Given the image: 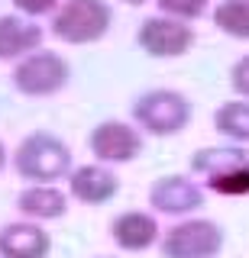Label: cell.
I'll return each mask as SVG.
<instances>
[{"mask_svg":"<svg viewBox=\"0 0 249 258\" xmlns=\"http://www.w3.org/2000/svg\"><path fill=\"white\" fill-rule=\"evenodd\" d=\"M191 171L204 177V184L223 197L249 194V149L243 145H211L191 158Z\"/></svg>","mask_w":249,"mask_h":258,"instance_id":"1","label":"cell"},{"mask_svg":"<svg viewBox=\"0 0 249 258\" xmlns=\"http://www.w3.org/2000/svg\"><path fill=\"white\" fill-rule=\"evenodd\" d=\"M13 168L23 181L49 184L71 171V149L52 133H29L13 152Z\"/></svg>","mask_w":249,"mask_h":258,"instance_id":"2","label":"cell"},{"mask_svg":"<svg viewBox=\"0 0 249 258\" xmlns=\"http://www.w3.org/2000/svg\"><path fill=\"white\" fill-rule=\"evenodd\" d=\"M133 119L139 129L149 136H178L184 126L191 123V100L181 91H168V87H156L136 97L133 103Z\"/></svg>","mask_w":249,"mask_h":258,"instance_id":"3","label":"cell"},{"mask_svg":"<svg viewBox=\"0 0 249 258\" xmlns=\"http://www.w3.org/2000/svg\"><path fill=\"white\" fill-rule=\"evenodd\" d=\"M114 10L107 0H65L52 20V36L68 45H87L107 36Z\"/></svg>","mask_w":249,"mask_h":258,"instance_id":"4","label":"cell"},{"mask_svg":"<svg viewBox=\"0 0 249 258\" xmlns=\"http://www.w3.org/2000/svg\"><path fill=\"white\" fill-rule=\"evenodd\" d=\"M10 81H13V87L26 97H52V94H59L62 87H68L71 64L62 58L59 52L36 48V52H29L26 58L17 61Z\"/></svg>","mask_w":249,"mask_h":258,"instance_id":"5","label":"cell"},{"mask_svg":"<svg viewBox=\"0 0 249 258\" xmlns=\"http://www.w3.org/2000/svg\"><path fill=\"white\" fill-rule=\"evenodd\" d=\"M227 232L214 220H181L162 236V258H217L223 252Z\"/></svg>","mask_w":249,"mask_h":258,"instance_id":"6","label":"cell"},{"mask_svg":"<svg viewBox=\"0 0 249 258\" xmlns=\"http://www.w3.org/2000/svg\"><path fill=\"white\" fill-rule=\"evenodd\" d=\"M136 45L149 58H181L194 45V29L184 26V20L172 16H146L136 29Z\"/></svg>","mask_w":249,"mask_h":258,"instance_id":"7","label":"cell"},{"mask_svg":"<svg viewBox=\"0 0 249 258\" xmlns=\"http://www.w3.org/2000/svg\"><path fill=\"white\" fill-rule=\"evenodd\" d=\"M87 149L104 165H130L136 155H142V133L123 119H104L91 129Z\"/></svg>","mask_w":249,"mask_h":258,"instance_id":"8","label":"cell"},{"mask_svg":"<svg viewBox=\"0 0 249 258\" xmlns=\"http://www.w3.org/2000/svg\"><path fill=\"white\" fill-rule=\"evenodd\" d=\"M149 207L165 216H188L204 207V190L184 174H165L149 187Z\"/></svg>","mask_w":249,"mask_h":258,"instance_id":"9","label":"cell"},{"mask_svg":"<svg viewBox=\"0 0 249 258\" xmlns=\"http://www.w3.org/2000/svg\"><path fill=\"white\" fill-rule=\"evenodd\" d=\"M68 190H71V197L81 200V204L101 207V204H110L120 194V177L110 171L104 161L101 165H81V168H71Z\"/></svg>","mask_w":249,"mask_h":258,"instance_id":"10","label":"cell"},{"mask_svg":"<svg viewBox=\"0 0 249 258\" xmlns=\"http://www.w3.org/2000/svg\"><path fill=\"white\" fill-rule=\"evenodd\" d=\"M49 252L52 236L42 229V223L23 220L0 229V258H49Z\"/></svg>","mask_w":249,"mask_h":258,"instance_id":"11","label":"cell"},{"mask_svg":"<svg viewBox=\"0 0 249 258\" xmlns=\"http://www.w3.org/2000/svg\"><path fill=\"white\" fill-rule=\"evenodd\" d=\"M159 232L162 229H159L156 216L142 213V210H126V213L114 216V223H110V239L123 252H146L149 245L159 242Z\"/></svg>","mask_w":249,"mask_h":258,"instance_id":"12","label":"cell"},{"mask_svg":"<svg viewBox=\"0 0 249 258\" xmlns=\"http://www.w3.org/2000/svg\"><path fill=\"white\" fill-rule=\"evenodd\" d=\"M42 48V26L17 13L0 16V61H20Z\"/></svg>","mask_w":249,"mask_h":258,"instance_id":"13","label":"cell"},{"mask_svg":"<svg viewBox=\"0 0 249 258\" xmlns=\"http://www.w3.org/2000/svg\"><path fill=\"white\" fill-rule=\"evenodd\" d=\"M17 210L26 220H36V223L62 220L68 213V197L59 187H52V184H29L26 190H20Z\"/></svg>","mask_w":249,"mask_h":258,"instance_id":"14","label":"cell"},{"mask_svg":"<svg viewBox=\"0 0 249 258\" xmlns=\"http://www.w3.org/2000/svg\"><path fill=\"white\" fill-rule=\"evenodd\" d=\"M214 129L230 142H249V100H230L214 110Z\"/></svg>","mask_w":249,"mask_h":258,"instance_id":"15","label":"cell"},{"mask_svg":"<svg viewBox=\"0 0 249 258\" xmlns=\"http://www.w3.org/2000/svg\"><path fill=\"white\" fill-rule=\"evenodd\" d=\"M214 26L233 39H249V0H220L214 10Z\"/></svg>","mask_w":249,"mask_h":258,"instance_id":"16","label":"cell"},{"mask_svg":"<svg viewBox=\"0 0 249 258\" xmlns=\"http://www.w3.org/2000/svg\"><path fill=\"white\" fill-rule=\"evenodd\" d=\"M159 10L165 16H172V20H197V16L207 13V7H211V0H156Z\"/></svg>","mask_w":249,"mask_h":258,"instance_id":"17","label":"cell"},{"mask_svg":"<svg viewBox=\"0 0 249 258\" xmlns=\"http://www.w3.org/2000/svg\"><path fill=\"white\" fill-rule=\"evenodd\" d=\"M230 84L243 100H249V55H243V58L230 68Z\"/></svg>","mask_w":249,"mask_h":258,"instance_id":"18","label":"cell"},{"mask_svg":"<svg viewBox=\"0 0 249 258\" xmlns=\"http://www.w3.org/2000/svg\"><path fill=\"white\" fill-rule=\"evenodd\" d=\"M65 0H13V7L23 13V16H42V13H52L55 7H62Z\"/></svg>","mask_w":249,"mask_h":258,"instance_id":"19","label":"cell"},{"mask_svg":"<svg viewBox=\"0 0 249 258\" xmlns=\"http://www.w3.org/2000/svg\"><path fill=\"white\" fill-rule=\"evenodd\" d=\"M7 158H10V155H7V145L0 142V171H4V168H7Z\"/></svg>","mask_w":249,"mask_h":258,"instance_id":"20","label":"cell"},{"mask_svg":"<svg viewBox=\"0 0 249 258\" xmlns=\"http://www.w3.org/2000/svg\"><path fill=\"white\" fill-rule=\"evenodd\" d=\"M123 4H126V7H142L146 0H123Z\"/></svg>","mask_w":249,"mask_h":258,"instance_id":"21","label":"cell"}]
</instances>
